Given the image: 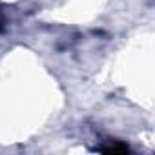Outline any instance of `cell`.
<instances>
[{
  "label": "cell",
  "mask_w": 155,
  "mask_h": 155,
  "mask_svg": "<svg viewBox=\"0 0 155 155\" xmlns=\"http://www.w3.org/2000/svg\"><path fill=\"white\" fill-rule=\"evenodd\" d=\"M128 146L119 144V146H110V148H102V153H128Z\"/></svg>",
  "instance_id": "cell-1"
}]
</instances>
